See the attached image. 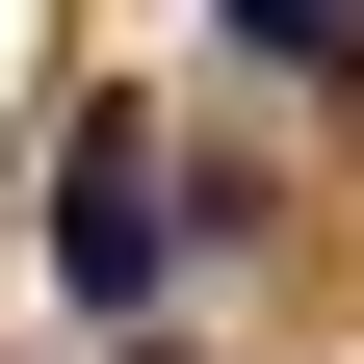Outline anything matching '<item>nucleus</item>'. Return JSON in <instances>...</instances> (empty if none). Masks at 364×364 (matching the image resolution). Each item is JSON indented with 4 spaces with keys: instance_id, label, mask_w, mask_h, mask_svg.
<instances>
[{
    "instance_id": "f257e3e1",
    "label": "nucleus",
    "mask_w": 364,
    "mask_h": 364,
    "mask_svg": "<svg viewBox=\"0 0 364 364\" xmlns=\"http://www.w3.org/2000/svg\"><path fill=\"white\" fill-rule=\"evenodd\" d=\"M53 312H78V338H156V312H182V156H156V78H105V105L53 130Z\"/></svg>"
},
{
    "instance_id": "f03ea898",
    "label": "nucleus",
    "mask_w": 364,
    "mask_h": 364,
    "mask_svg": "<svg viewBox=\"0 0 364 364\" xmlns=\"http://www.w3.org/2000/svg\"><path fill=\"white\" fill-rule=\"evenodd\" d=\"M208 53H260V78H364V0H208Z\"/></svg>"
},
{
    "instance_id": "7ed1b4c3",
    "label": "nucleus",
    "mask_w": 364,
    "mask_h": 364,
    "mask_svg": "<svg viewBox=\"0 0 364 364\" xmlns=\"http://www.w3.org/2000/svg\"><path fill=\"white\" fill-rule=\"evenodd\" d=\"M130 364H208V338H130Z\"/></svg>"
}]
</instances>
